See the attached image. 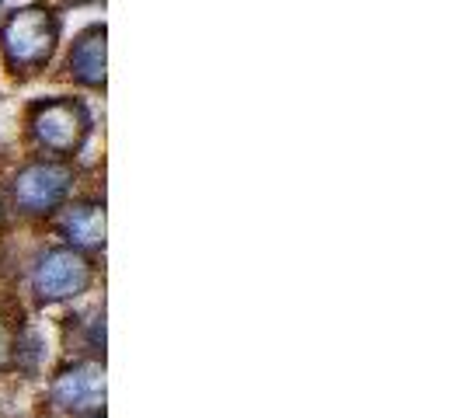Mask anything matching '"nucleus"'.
Segmentation results:
<instances>
[{"label": "nucleus", "instance_id": "obj_4", "mask_svg": "<svg viewBox=\"0 0 463 418\" xmlns=\"http://www.w3.org/2000/svg\"><path fill=\"white\" fill-rule=\"evenodd\" d=\"M14 203L24 213H52L73 188V171L60 161H32L14 175Z\"/></svg>", "mask_w": 463, "mask_h": 418}, {"label": "nucleus", "instance_id": "obj_10", "mask_svg": "<svg viewBox=\"0 0 463 418\" xmlns=\"http://www.w3.org/2000/svg\"><path fill=\"white\" fill-rule=\"evenodd\" d=\"M91 418H105V415H91Z\"/></svg>", "mask_w": 463, "mask_h": 418}, {"label": "nucleus", "instance_id": "obj_9", "mask_svg": "<svg viewBox=\"0 0 463 418\" xmlns=\"http://www.w3.org/2000/svg\"><path fill=\"white\" fill-rule=\"evenodd\" d=\"M67 4H88V0H67Z\"/></svg>", "mask_w": 463, "mask_h": 418}, {"label": "nucleus", "instance_id": "obj_6", "mask_svg": "<svg viewBox=\"0 0 463 418\" xmlns=\"http://www.w3.org/2000/svg\"><path fill=\"white\" fill-rule=\"evenodd\" d=\"M67 67L88 88H101L105 84V24H91L88 32L77 35V43L70 49Z\"/></svg>", "mask_w": 463, "mask_h": 418}, {"label": "nucleus", "instance_id": "obj_3", "mask_svg": "<svg viewBox=\"0 0 463 418\" xmlns=\"http://www.w3.org/2000/svg\"><path fill=\"white\" fill-rule=\"evenodd\" d=\"M91 282V265L88 258L73 248H52L46 255L35 261V272H32V286L39 293V300L56 303L70 300V297H80Z\"/></svg>", "mask_w": 463, "mask_h": 418}, {"label": "nucleus", "instance_id": "obj_11", "mask_svg": "<svg viewBox=\"0 0 463 418\" xmlns=\"http://www.w3.org/2000/svg\"><path fill=\"white\" fill-rule=\"evenodd\" d=\"M0 4H4V0H0Z\"/></svg>", "mask_w": 463, "mask_h": 418}, {"label": "nucleus", "instance_id": "obj_1", "mask_svg": "<svg viewBox=\"0 0 463 418\" xmlns=\"http://www.w3.org/2000/svg\"><path fill=\"white\" fill-rule=\"evenodd\" d=\"M60 39V18L46 7H24L14 11L0 28L4 60L14 70H39L49 63Z\"/></svg>", "mask_w": 463, "mask_h": 418}, {"label": "nucleus", "instance_id": "obj_2", "mask_svg": "<svg viewBox=\"0 0 463 418\" xmlns=\"http://www.w3.org/2000/svg\"><path fill=\"white\" fill-rule=\"evenodd\" d=\"M88 129H91V116L77 98H46V101H35L28 109L32 139L56 157H67L73 150H80Z\"/></svg>", "mask_w": 463, "mask_h": 418}, {"label": "nucleus", "instance_id": "obj_5", "mask_svg": "<svg viewBox=\"0 0 463 418\" xmlns=\"http://www.w3.org/2000/svg\"><path fill=\"white\" fill-rule=\"evenodd\" d=\"M49 394L52 404L63 412H98L105 404V370L94 363H77L73 370L56 376Z\"/></svg>", "mask_w": 463, "mask_h": 418}, {"label": "nucleus", "instance_id": "obj_8", "mask_svg": "<svg viewBox=\"0 0 463 418\" xmlns=\"http://www.w3.org/2000/svg\"><path fill=\"white\" fill-rule=\"evenodd\" d=\"M11 331H7V325L0 321V366H7V359H11Z\"/></svg>", "mask_w": 463, "mask_h": 418}, {"label": "nucleus", "instance_id": "obj_7", "mask_svg": "<svg viewBox=\"0 0 463 418\" xmlns=\"http://www.w3.org/2000/svg\"><path fill=\"white\" fill-rule=\"evenodd\" d=\"M63 237L73 252L84 248H101L105 244V209L94 203H80L63 213Z\"/></svg>", "mask_w": 463, "mask_h": 418}]
</instances>
